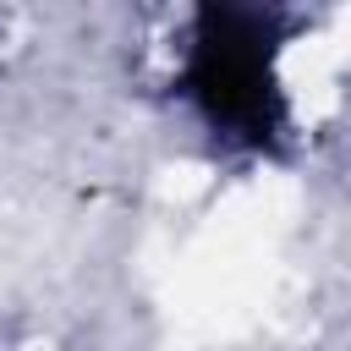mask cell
<instances>
[{
  "label": "cell",
  "instance_id": "6da1fadb",
  "mask_svg": "<svg viewBox=\"0 0 351 351\" xmlns=\"http://www.w3.org/2000/svg\"><path fill=\"white\" fill-rule=\"evenodd\" d=\"M274 27L263 11H197L181 93L225 137H269L280 126Z\"/></svg>",
  "mask_w": 351,
  "mask_h": 351
}]
</instances>
